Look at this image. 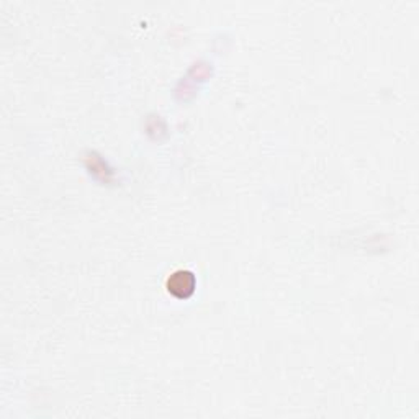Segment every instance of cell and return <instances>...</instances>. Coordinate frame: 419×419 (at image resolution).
Masks as SVG:
<instances>
[{"instance_id": "cell-1", "label": "cell", "mask_w": 419, "mask_h": 419, "mask_svg": "<svg viewBox=\"0 0 419 419\" xmlns=\"http://www.w3.org/2000/svg\"><path fill=\"white\" fill-rule=\"evenodd\" d=\"M167 289L177 298H189L195 290V277L189 270H177L167 280Z\"/></svg>"}]
</instances>
